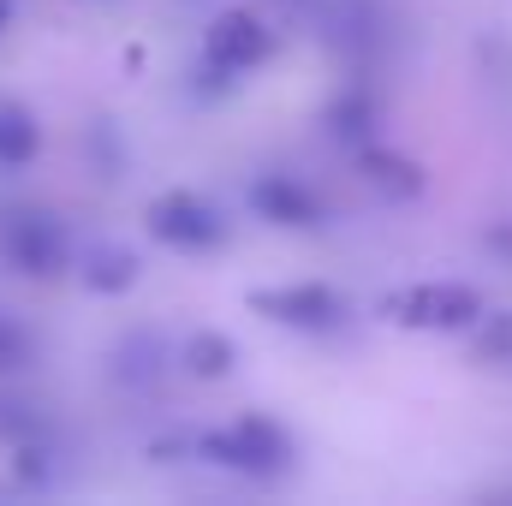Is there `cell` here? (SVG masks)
I'll return each mask as SVG.
<instances>
[{
    "label": "cell",
    "mask_w": 512,
    "mask_h": 506,
    "mask_svg": "<svg viewBox=\"0 0 512 506\" xmlns=\"http://www.w3.org/2000/svg\"><path fill=\"white\" fill-rule=\"evenodd\" d=\"M197 453L233 477H251V483H286L292 465H298V441L286 435V423H274L268 411H251L239 423H221L209 435H197Z\"/></svg>",
    "instance_id": "1"
},
{
    "label": "cell",
    "mask_w": 512,
    "mask_h": 506,
    "mask_svg": "<svg viewBox=\"0 0 512 506\" xmlns=\"http://www.w3.org/2000/svg\"><path fill=\"white\" fill-rule=\"evenodd\" d=\"M382 316L417 334H465L483 316V292L465 280H417L382 298Z\"/></svg>",
    "instance_id": "2"
},
{
    "label": "cell",
    "mask_w": 512,
    "mask_h": 506,
    "mask_svg": "<svg viewBox=\"0 0 512 506\" xmlns=\"http://www.w3.org/2000/svg\"><path fill=\"white\" fill-rule=\"evenodd\" d=\"M256 316H268L274 328H292V334H340L352 322V298L328 280H286V286H262L245 298Z\"/></svg>",
    "instance_id": "3"
},
{
    "label": "cell",
    "mask_w": 512,
    "mask_h": 506,
    "mask_svg": "<svg viewBox=\"0 0 512 506\" xmlns=\"http://www.w3.org/2000/svg\"><path fill=\"white\" fill-rule=\"evenodd\" d=\"M274 48H280V36H274L256 12L227 6V12H215V18H209V30H203V72L215 78V90H227L239 72L268 66V60H274Z\"/></svg>",
    "instance_id": "4"
},
{
    "label": "cell",
    "mask_w": 512,
    "mask_h": 506,
    "mask_svg": "<svg viewBox=\"0 0 512 506\" xmlns=\"http://www.w3.org/2000/svg\"><path fill=\"white\" fill-rule=\"evenodd\" d=\"M0 256L18 274H30V280H60L72 268V239H66V227L48 209L18 203V209L0 215Z\"/></svg>",
    "instance_id": "5"
},
{
    "label": "cell",
    "mask_w": 512,
    "mask_h": 506,
    "mask_svg": "<svg viewBox=\"0 0 512 506\" xmlns=\"http://www.w3.org/2000/svg\"><path fill=\"white\" fill-rule=\"evenodd\" d=\"M143 227H149L167 251H185V256H203V251H221V245H227L221 209H215L209 197H197V191H161V197H149Z\"/></svg>",
    "instance_id": "6"
},
{
    "label": "cell",
    "mask_w": 512,
    "mask_h": 506,
    "mask_svg": "<svg viewBox=\"0 0 512 506\" xmlns=\"http://www.w3.org/2000/svg\"><path fill=\"white\" fill-rule=\"evenodd\" d=\"M251 209L262 215V221L286 227V233H316V227L328 221L322 197H316L310 185L286 179V173H262V179H256V185H251Z\"/></svg>",
    "instance_id": "7"
},
{
    "label": "cell",
    "mask_w": 512,
    "mask_h": 506,
    "mask_svg": "<svg viewBox=\"0 0 512 506\" xmlns=\"http://www.w3.org/2000/svg\"><path fill=\"white\" fill-rule=\"evenodd\" d=\"M358 173H364L382 197H393V203L423 197V167H417L411 155H399V149H382L376 137H370V143H358Z\"/></svg>",
    "instance_id": "8"
},
{
    "label": "cell",
    "mask_w": 512,
    "mask_h": 506,
    "mask_svg": "<svg viewBox=\"0 0 512 506\" xmlns=\"http://www.w3.org/2000/svg\"><path fill=\"white\" fill-rule=\"evenodd\" d=\"M376 120H382V102H376L370 78H352V84L328 102V131H334L340 143H352V149L376 137Z\"/></svg>",
    "instance_id": "9"
},
{
    "label": "cell",
    "mask_w": 512,
    "mask_h": 506,
    "mask_svg": "<svg viewBox=\"0 0 512 506\" xmlns=\"http://www.w3.org/2000/svg\"><path fill=\"white\" fill-rule=\"evenodd\" d=\"M36 149H42V126H36V114H30L24 102L0 96V167H30Z\"/></svg>",
    "instance_id": "10"
},
{
    "label": "cell",
    "mask_w": 512,
    "mask_h": 506,
    "mask_svg": "<svg viewBox=\"0 0 512 506\" xmlns=\"http://www.w3.org/2000/svg\"><path fill=\"white\" fill-rule=\"evenodd\" d=\"M179 364H185L191 376H203V381H221V376H233L239 346H233V334H221V328H197V334L185 340Z\"/></svg>",
    "instance_id": "11"
},
{
    "label": "cell",
    "mask_w": 512,
    "mask_h": 506,
    "mask_svg": "<svg viewBox=\"0 0 512 506\" xmlns=\"http://www.w3.org/2000/svg\"><path fill=\"white\" fill-rule=\"evenodd\" d=\"M161 358H167V346L155 340V334H131V340H120L114 346V381L120 387H155L161 381Z\"/></svg>",
    "instance_id": "12"
},
{
    "label": "cell",
    "mask_w": 512,
    "mask_h": 506,
    "mask_svg": "<svg viewBox=\"0 0 512 506\" xmlns=\"http://www.w3.org/2000/svg\"><path fill=\"white\" fill-rule=\"evenodd\" d=\"M78 280H84L90 292L114 298V292H126L131 280H137V256H131L126 245H96V251L78 262Z\"/></svg>",
    "instance_id": "13"
},
{
    "label": "cell",
    "mask_w": 512,
    "mask_h": 506,
    "mask_svg": "<svg viewBox=\"0 0 512 506\" xmlns=\"http://www.w3.org/2000/svg\"><path fill=\"white\" fill-rule=\"evenodd\" d=\"M42 435H54L48 411H42V405H30V399L0 393V441H6V447H18V441H42Z\"/></svg>",
    "instance_id": "14"
},
{
    "label": "cell",
    "mask_w": 512,
    "mask_h": 506,
    "mask_svg": "<svg viewBox=\"0 0 512 506\" xmlns=\"http://www.w3.org/2000/svg\"><path fill=\"white\" fill-rule=\"evenodd\" d=\"M471 328H477V346H471L477 364H512V316H489L483 310Z\"/></svg>",
    "instance_id": "15"
},
{
    "label": "cell",
    "mask_w": 512,
    "mask_h": 506,
    "mask_svg": "<svg viewBox=\"0 0 512 506\" xmlns=\"http://www.w3.org/2000/svg\"><path fill=\"white\" fill-rule=\"evenodd\" d=\"M36 358V334L18 328L12 316H0V370H24Z\"/></svg>",
    "instance_id": "16"
},
{
    "label": "cell",
    "mask_w": 512,
    "mask_h": 506,
    "mask_svg": "<svg viewBox=\"0 0 512 506\" xmlns=\"http://www.w3.org/2000/svg\"><path fill=\"white\" fill-rule=\"evenodd\" d=\"M489 245H495V251H507V256H512V227H495V233H489Z\"/></svg>",
    "instance_id": "17"
},
{
    "label": "cell",
    "mask_w": 512,
    "mask_h": 506,
    "mask_svg": "<svg viewBox=\"0 0 512 506\" xmlns=\"http://www.w3.org/2000/svg\"><path fill=\"white\" fill-rule=\"evenodd\" d=\"M6 18H12V0H0V30H6Z\"/></svg>",
    "instance_id": "18"
},
{
    "label": "cell",
    "mask_w": 512,
    "mask_h": 506,
    "mask_svg": "<svg viewBox=\"0 0 512 506\" xmlns=\"http://www.w3.org/2000/svg\"><path fill=\"white\" fill-rule=\"evenodd\" d=\"M12 495H18V489H12V483H0V501H12Z\"/></svg>",
    "instance_id": "19"
}]
</instances>
